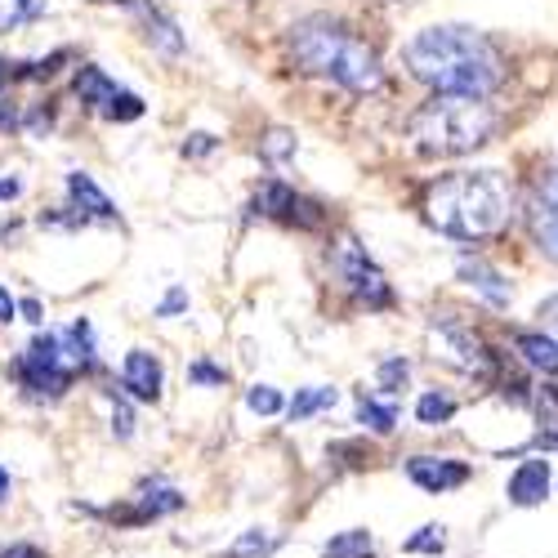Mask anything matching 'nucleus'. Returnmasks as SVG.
I'll return each mask as SVG.
<instances>
[{
  "label": "nucleus",
  "mask_w": 558,
  "mask_h": 558,
  "mask_svg": "<svg viewBox=\"0 0 558 558\" xmlns=\"http://www.w3.org/2000/svg\"><path fill=\"white\" fill-rule=\"evenodd\" d=\"M402 63L434 95L492 99L509 81V59L500 54V45L487 32L464 27V23H438V27L415 32L402 45Z\"/></svg>",
  "instance_id": "1"
},
{
  "label": "nucleus",
  "mask_w": 558,
  "mask_h": 558,
  "mask_svg": "<svg viewBox=\"0 0 558 558\" xmlns=\"http://www.w3.org/2000/svg\"><path fill=\"white\" fill-rule=\"evenodd\" d=\"M425 223L456 242H492L514 215V183L500 170H456L425 189Z\"/></svg>",
  "instance_id": "2"
},
{
  "label": "nucleus",
  "mask_w": 558,
  "mask_h": 558,
  "mask_svg": "<svg viewBox=\"0 0 558 558\" xmlns=\"http://www.w3.org/2000/svg\"><path fill=\"white\" fill-rule=\"evenodd\" d=\"M287 54L304 76L336 81L349 95H376L385 85L380 54L340 19L331 14H308L287 32Z\"/></svg>",
  "instance_id": "3"
},
{
  "label": "nucleus",
  "mask_w": 558,
  "mask_h": 558,
  "mask_svg": "<svg viewBox=\"0 0 558 558\" xmlns=\"http://www.w3.org/2000/svg\"><path fill=\"white\" fill-rule=\"evenodd\" d=\"M496 130H500L496 108L487 99H464V95H434L407 121L411 144L425 157H464L492 144Z\"/></svg>",
  "instance_id": "4"
},
{
  "label": "nucleus",
  "mask_w": 558,
  "mask_h": 558,
  "mask_svg": "<svg viewBox=\"0 0 558 558\" xmlns=\"http://www.w3.org/2000/svg\"><path fill=\"white\" fill-rule=\"evenodd\" d=\"M95 366V331L89 322H72L68 331H50L36 336L19 362H14V380L23 385L27 398L36 402H54L68 393V385L81 376V371Z\"/></svg>",
  "instance_id": "5"
},
{
  "label": "nucleus",
  "mask_w": 558,
  "mask_h": 558,
  "mask_svg": "<svg viewBox=\"0 0 558 558\" xmlns=\"http://www.w3.org/2000/svg\"><path fill=\"white\" fill-rule=\"evenodd\" d=\"M429 344H434V357H442L447 366L464 371V376L496 380V353H492L470 327H460L451 313H442V317L429 322Z\"/></svg>",
  "instance_id": "6"
},
{
  "label": "nucleus",
  "mask_w": 558,
  "mask_h": 558,
  "mask_svg": "<svg viewBox=\"0 0 558 558\" xmlns=\"http://www.w3.org/2000/svg\"><path fill=\"white\" fill-rule=\"evenodd\" d=\"M336 272H340V282L366 304V308H389L393 304V287H389V277H385V268L366 255V246L357 242V238H340V246H336Z\"/></svg>",
  "instance_id": "7"
},
{
  "label": "nucleus",
  "mask_w": 558,
  "mask_h": 558,
  "mask_svg": "<svg viewBox=\"0 0 558 558\" xmlns=\"http://www.w3.org/2000/svg\"><path fill=\"white\" fill-rule=\"evenodd\" d=\"M523 219H527V232H532L536 251L558 264V161H549V166L536 174Z\"/></svg>",
  "instance_id": "8"
},
{
  "label": "nucleus",
  "mask_w": 558,
  "mask_h": 558,
  "mask_svg": "<svg viewBox=\"0 0 558 558\" xmlns=\"http://www.w3.org/2000/svg\"><path fill=\"white\" fill-rule=\"evenodd\" d=\"M189 505V496H183L179 487L161 483V478H148V483H138L134 496L117 509H104V519L121 523V527H138V523H153V519H166V514H179V509Z\"/></svg>",
  "instance_id": "9"
},
{
  "label": "nucleus",
  "mask_w": 558,
  "mask_h": 558,
  "mask_svg": "<svg viewBox=\"0 0 558 558\" xmlns=\"http://www.w3.org/2000/svg\"><path fill=\"white\" fill-rule=\"evenodd\" d=\"M407 478L421 492H429V496H447V492L470 483L474 470L464 460H451V456H411L407 460Z\"/></svg>",
  "instance_id": "10"
},
{
  "label": "nucleus",
  "mask_w": 558,
  "mask_h": 558,
  "mask_svg": "<svg viewBox=\"0 0 558 558\" xmlns=\"http://www.w3.org/2000/svg\"><path fill=\"white\" fill-rule=\"evenodd\" d=\"M161 385H166V371L157 362V353L148 349H130L125 362H121V389L138 402H157L161 398Z\"/></svg>",
  "instance_id": "11"
},
{
  "label": "nucleus",
  "mask_w": 558,
  "mask_h": 558,
  "mask_svg": "<svg viewBox=\"0 0 558 558\" xmlns=\"http://www.w3.org/2000/svg\"><path fill=\"white\" fill-rule=\"evenodd\" d=\"M549 487H554V470H549V460H523L519 470L509 474L505 496H509V505H519V509H536V505H545Z\"/></svg>",
  "instance_id": "12"
},
{
  "label": "nucleus",
  "mask_w": 558,
  "mask_h": 558,
  "mask_svg": "<svg viewBox=\"0 0 558 558\" xmlns=\"http://www.w3.org/2000/svg\"><path fill=\"white\" fill-rule=\"evenodd\" d=\"M456 272H460V282L470 287V291H478L492 308H505L509 300H514V287L505 282V272H496V268H492L487 259H478V255H460Z\"/></svg>",
  "instance_id": "13"
},
{
  "label": "nucleus",
  "mask_w": 558,
  "mask_h": 558,
  "mask_svg": "<svg viewBox=\"0 0 558 558\" xmlns=\"http://www.w3.org/2000/svg\"><path fill=\"white\" fill-rule=\"evenodd\" d=\"M68 197H72V210H76L85 223H89V219H104V223L121 219L117 206H112V197H108L85 170H72V174H68Z\"/></svg>",
  "instance_id": "14"
},
{
  "label": "nucleus",
  "mask_w": 558,
  "mask_h": 558,
  "mask_svg": "<svg viewBox=\"0 0 558 558\" xmlns=\"http://www.w3.org/2000/svg\"><path fill=\"white\" fill-rule=\"evenodd\" d=\"M134 14H138V23H144V36L157 45L161 54H183V32H179V23L161 5H153V0H138Z\"/></svg>",
  "instance_id": "15"
},
{
  "label": "nucleus",
  "mask_w": 558,
  "mask_h": 558,
  "mask_svg": "<svg viewBox=\"0 0 558 558\" xmlns=\"http://www.w3.org/2000/svg\"><path fill=\"white\" fill-rule=\"evenodd\" d=\"M300 202H304V197L291 189V183H282V179H268L264 189L255 193V210H259V215H268V219H287V223H295Z\"/></svg>",
  "instance_id": "16"
},
{
  "label": "nucleus",
  "mask_w": 558,
  "mask_h": 558,
  "mask_svg": "<svg viewBox=\"0 0 558 558\" xmlns=\"http://www.w3.org/2000/svg\"><path fill=\"white\" fill-rule=\"evenodd\" d=\"M514 349L523 353V362L541 376H558V340L541 336V331H519L514 336Z\"/></svg>",
  "instance_id": "17"
},
{
  "label": "nucleus",
  "mask_w": 558,
  "mask_h": 558,
  "mask_svg": "<svg viewBox=\"0 0 558 558\" xmlns=\"http://www.w3.org/2000/svg\"><path fill=\"white\" fill-rule=\"evenodd\" d=\"M72 89H76V99H81V104H89V108H99V112H104V108L117 99V89H121V85H117L104 68H81Z\"/></svg>",
  "instance_id": "18"
},
{
  "label": "nucleus",
  "mask_w": 558,
  "mask_h": 558,
  "mask_svg": "<svg viewBox=\"0 0 558 558\" xmlns=\"http://www.w3.org/2000/svg\"><path fill=\"white\" fill-rule=\"evenodd\" d=\"M277 549H282V536H272L264 527H251V532H242L238 541H232L228 549H219V558H272Z\"/></svg>",
  "instance_id": "19"
},
{
  "label": "nucleus",
  "mask_w": 558,
  "mask_h": 558,
  "mask_svg": "<svg viewBox=\"0 0 558 558\" xmlns=\"http://www.w3.org/2000/svg\"><path fill=\"white\" fill-rule=\"evenodd\" d=\"M322 558H376V536L366 527H353V532H340L322 545Z\"/></svg>",
  "instance_id": "20"
},
{
  "label": "nucleus",
  "mask_w": 558,
  "mask_h": 558,
  "mask_svg": "<svg viewBox=\"0 0 558 558\" xmlns=\"http://www.w3.org/2000/svg\"><path fill=\"white\" fill-rule=\"evenodd\" d=\"M357 425H366L371 434H393L398 429V407L393 402H376V398H357Z\"/></svg>",
  "instance_id": "21"
},
{
  "label": "nucleus",
  "mask_w": 558,
  "mask_h": 558,
  "mask_svg": "<svg viewBox=\"0 0 558 558\" xmlns=\"http://www.w3.org/2000/svg\"><path fill=\"white\" fill-rule=\"evenodd\" d=\"M327 407H336V389H327V385H308V389H300V393L287 402V415H291V421H308V415L327 411Z\"/></svg>",
  "instance_id": "22"
},
{
  "label": "nucleus",
  "mask_w": 558,
  "mask_h": 558,
  "mask_svg": "<svg viewBox=\"0 0 558 558\" xmlns=\"http://www.w3.org/2000/svg\"><path fill=\"white\" fill-rule=\"evenodd\" d=\"M451 415H456V398H451V393H438V389H429V393H421V402H415V421H421V425H429V429L447 425Z\"/></svg>",
  "instance_id": "23"
},
{
  "label": "nucleus",
  "mask_w": 558,
  "mask_h": 558,
  "mask_svg": "<svg viewBox=\"0 0 558 558\" xmlns=\"http://www.w3.org/2000/svg\"><path fill=\"white\" fill-rule=\"evenodd\" d=\"M442 549H447V527L442 523H425L415 536L402 541V554H429V558H438Z\"/></svg>",
  "instance_id": "24"
},
{
  "label": "nucleus",
  "mask_w": 558,
  "mask_h": 558,
  "mask_svg": "<svg viewBox=\"0 0 558 558\" xmlns=\"http://www.w3.org/2000/svg\"><path fill=\"white\" fill-rule=\"evenodd\" d=\"M407 380H411V362H407V357H389V362H380L376 385H380L385 393H402Z\"/></svg>",
  "instance_id": "25"
},
{
  "label": "nucleus",
  "mask_w": 558,
  "mask_h": 558,
  "mask_svg": "<svg viewBox=\"0 0 558 558\" xmlns=\"http://www.w3.org/2000/svg\"><path fill=\"white\" fill-rule=\"evenodd\" d=\"M246 407L255 415H277V411H287V398H282V389H272V385H255V389H246Z\"/></svg>",
  "instance_id": "26"
},
{
  "label": "nucleus",
  "mask_w": 558,
  "mask_h": 558,
  "mask_svg": "<svg viewBox=\"0 0 558 558\" xmlns=\"http://www.w3.org/2000/svg\"><path fill=\"white\" fill-rule=\"evenodd\" d=\"M104 117H108V121H138V117H144V99H138L134 89L121 85V89H117V99L104 108Z\"/></svg>",
  "instance_id": "27"
},
{
  "label": "nucleus",
  "mask_w": 558,
  "mask_h": 558,
  "mask_svg": "<svg viewBox=\"0 0 558 558\" xmlns=\"http://www.w3.org/2000/svg\"><path fill=\"white\" fill-rule=\"evenodd\" d=\"M532 407H536V415H541L545 434H558V385H541V389L532 393Z\"/></svg>",
  "instance_id": "28"
},
{
  "label": "nucleus",
  "mask_w": 558,
  "mask_h": 558,
  "mask_svg": "<svg viewBox=\"0 0 558 558\" xmlns=\"http://www.w3.org/2000/svg\"><path fill=\"white\" fill-rule=\"evenodd\" d=\"M259 153H264V161H287V157H295V134L291 130H268V138L259 144Z\"/></svg>",
  "instance_id": "29"
},
{
  "label": "nucleus",
  "mask_w": 558,
  "mask_h": 558,
  "mask_svg": "<svg viewBox=\"0 0 558 558\" xmlns=\"http://www.w3.org/2000/svg\"><path fill=\"white\" fill-rule=\"evenodd\" d=\"M108 407H112V434L125 442L134 434V411H130V402L121 393H108Z\"/></svg>",
  "instance_id": "30"
},
{
  "label": "nucleus",
  "mask_w": 558,
  "mask_h": 558,
  "mask_svg": "<svg viewBox=\"0 0 558 558\" xmlns=\"http://www.w3.org/2000/svg\"><path fill=\"white\" fill-rule=\"evenodd\" d=\"M189 380H193V385H223V380H228V371L202 357V362H193V366H189Z\"/></svg>",
  "instance_id": "31"
},
{
  "label": "nucleus",
  "mask_w": 558,
  "mask_h": 558,
  "mask_svg": "<svg viewBox=\"0 0 558 558\" xmlns=\"http://www.w3.org/2000/svg\"><path fill=\"white\" fill-rule=\"evenodd\" d=\"M215 148H219V138H215V134H206V130H197V134L183 138V157H210Z\"/></svg>",
  "instance_id": "32"
},
{
  "label": "nucleus",
  "mask_w": 558,
  "mask_h": 558,
  "mask_svg": "<svg viewBox=\"0 0 558 558\" xmlns=\"http://www.w3.org/2000/svg\"><path fill=\"white\" fill-rule=\"evenodd\" d=\"M183 308H189V291H166V300L157 304V317H174V313H183Z\"/></svg>",
  "instance_id": "33"
},
{
  "label": "nucleus",
  "mask_w": 558,
  "mask_h": 558,
  "mask_svg": "<svg viewBox=\"0 0 558 558\" xmlns=\"http://www.w3.org/2000/svg\"><path fill=\"white\" fill-rule=\"evenodd\" d=\"M0 558H45V549H36V545L19 541V545H5V549H0Z\"/></svg>",
  "instance_id": "34"
},
{
  "label": "nucleus",
  "mask_w": 558,
  "mask_h": 558,
  "mask_svg": "<svg viewBox=\"0 0 558 558\" xmlns=\"http://www.w3.org/2000/svg\"><path fill=\"white\" fill-rule=\"evenodd\" d=\"M14 313H19V304H14V295L0 287V327H5V322H14Z\"/></svg>",
  "instance_id": "35"
},
{
  "label": "nucleus",
  "mask_w": 558,
  "mask_h": 558,
  "mask_svg": "<svg viewBox=\"0 0 558 558\" xmlns=\"http://www.w3.org/2000/svg\"><path fill=\"white\" fill-rule=\"evenodd\" d=\"M50 125H54V112H45V108H40V112H32V121H27V130H32V134H45Z\"/></svg>",
  "instance_id": "36"
},
{
  "label": "nucleus",
  "mask_w": 558,
  "mask_h": 558,
  "mask_svg": "<svg viewBox=\"0 0 558 558\" xmlns=\"http://www.w3.org/2000/svg\"><path fill=\"white\" fill-rule=\"evenodd\" d=\"M0 130H19V108L0 99Z\"/></svg>",
  "instance_id": "37"
},
{
  "label": "nucleus",
  "mask_w": 558,
  "mask_h": 558,
  "mask_svg": "<svg viewBox=\"0 0 558 558\" xmlns=\"http://www.w3.org/2000/svg\"><path fill=\"white\" fill-rule=\"evenodd\" d=\"M19 193H23V183H19L14 174H10V179H0V202H14Z\"/></svg>",
  "instance_id": "38"
},
{
  "label": "nucleus",
  "mask_w": 558,
  "mask_h": 558,
  "mask_svg": "<svg viewBox=\"0 0 558 558\" xmlns=\"http://www.w3.org/2000/svg\"><path fill=\"white\" fill-rule=\"evenodd\" d=\"M532 451H558V434H545V429H541V434L532 438Z\"/></svg>",
  "instance_id": "39"
},
{
  "label": "nucleus",
  "mask_w": 558,
  "mask_h": 558,
  "mask_svg": "<svg viewBox=\"0 0 558 558\" xmlns=\"http://www.w3.org/2000/svg\"><path fill=\"white\" fill-rule=\"evenodd\" d=\"M19 313H23L27 322H40V304H36V300H23V304H19Z\"/></svg>",
  "instance_id": "40"
},
{
  "label": "nucleus",
  "mask_w": 558,
  "mask_h": 558,
  "mask_svg": "<svg viewBox=\"0 0 558 558\" xmlns=\"http://www.w3.org/2000/svg\"><path fill=\"white\" fill-rule=\"evenodd\" d=\"M5 500H10V470L0 464V505H5Z\"/></svg>",
  "instance_id": "41"
},
{
  "label": "nucleus",
  "mask_w": 558,
  "mask_h": 558,
  "mask_svg": "<svg viewBox=\"0 0 558 558\" xmlns=\"http://www.w3.org/2000/svg\"><path fill=\"white\" fill-rule=\"evenodd\" d=\"M536 313H541V317H554V322H558V295H554V300H545V304H541Z\"/></svg>",
  "instance_id": "42"
},
{
  "label": "nucleus",
  "mask_w": 558,
  "mask_h": 558,
  "mask_svg": "<svg viewBox=\"0 0 558 558\" xmlns=\"http://www.w3.org/2000/svg\"><path fill=\"white\" fill-rule=\"evenodd\" d=\"M10 76H14V72H10V63H5V59H0V85H5Z\"/></svg>",
  "instance_id": "43"
},
{
  "label": "nucleus",
  "mask_w": 558,
  "mask_h": 558,
  "mask_svg": "<svg viewBox=\"0 0 558 558\" xmlns=\"http://www.w3.org/2000/svg\"><path fill=\"white\" fill-rule=\"evenodd\" d=\"M104 5H125V10H134V5H138V0H104Z\"/></svg>",
  "instance_id": "44"
}]
</instances>
